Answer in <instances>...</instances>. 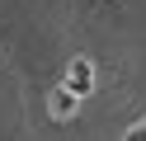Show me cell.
Here are the masks:
<instances>
[{
	"label": "cell",
	"mask_w": 146,
	"mask_h": 141,
	"mask_svg": "<svg viewBox=\"0 0 146 141\" xmlns=\"http://www.w3.org/2000/svg\"><path fill=\"white\" fill-rule=\"evenodd\" d=\"M61 85H66V89L76 94V99H85V94L94 89V66H90L85 56H76V61H71V71H66V80H61Z\"/></svg>",
	"instance_id": "obj_1"
},
{
	"label": "cell",
	"mask_w": 146,
	"mask_h": 141,
	"mask_svg": "<svg viewBox=\"0 0 146 141\" xmlns=\"http://www.w3.org/2000/svg\"><path fill=\"white\" fill-rule=\"evenodd\" d=\"M47 108H52V118H76L80 99L66 89V85H57V89H52V99H47Z\"/></svg>",
	"instance_id": "obj_2"
},
{
	"label": "cell",
	"mask_w": 146,
	"mask_h": 141,
	"mask_svg": "<svg viewBox=\"0 0 146 141\" xmlns=\"http://www.w3.org/2000/svg\"><path fill=\"white\" fill-rule=\"evenodd\" d=\"M123 141H146V122H137V127L123 132Z\"/></svg>",
	"instance_id": "obj_3"
}]
</instances>
